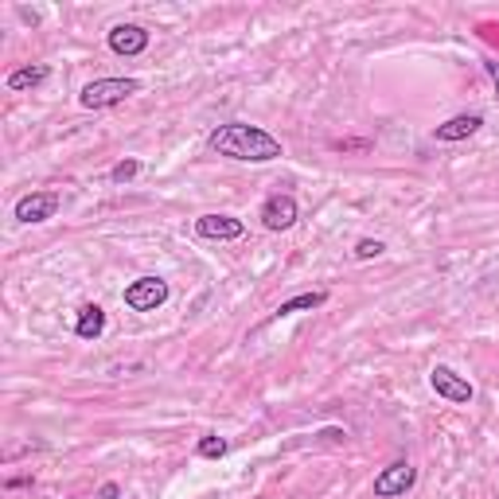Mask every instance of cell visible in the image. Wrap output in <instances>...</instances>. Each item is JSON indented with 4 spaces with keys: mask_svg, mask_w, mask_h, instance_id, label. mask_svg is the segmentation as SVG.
<instances>
[{
    "mask_svg": "<svg viewBox=\"0 0 499 499\" xmlns=\"http://www.w3.org/2000/svg\"><path fill=\"white\" fill-rule=\"evenodd\" d=\"M480 125H484L480 113H457V118H449L445 125H437L433 137L445 141V144H452V141H468L472 133H480Z\"/></svg>",
    "mask_w": 499,
    "mask_h": 499,
    "instance_id": "cell-10",
    "label": "cell"
},
{
    "mask_svg": "<svg viewBox=\"0 0 499 499\" xmlns=\"http://www.w3.org/2000/svg\"><path fill=\"white\" fill-rule=\"evenodd\" d=\"M417 484V468L406 460H394L390 468H382L374 476V499H394V495H406L410 487Z\"/></svg>",
    "mask_w": 499,
    "mask_h": 499,
    "instance_id": "cell-5",
    "label": "cell"
},
{
    "mask_svg": "<svg viewBox=\"0 0 499 499\" xmlns=\"http://www.w3.org/2000/svg\"><path fill=\"white\" fill-rule=\"evenodd\" d=\"M297 219H301V207H297V199H293V196H285V191H277V196H269L262 203V226H266V231H274V234L293 231Z\"/></svg>",
    "mask_w": 499,
    "mask_h": 499,
    "instance_id": "cell-6",
    "label": "cell"
},
{
    "mask_svg": "<svg viewBox=\"0 0 499 499\" xmlns=\"http://www.w3.org/2000/svg\"><path fill=\"white\" fill-rule=\"evenodd\" d=\"M226 449H231V445H226L223 437H214V433H207V437H203L199 445H196V452H199L203 460H219V457H226Z\"/></svg>",
    "mask_w": 499,
    "mask_h": 499,
    "instance_id": "cell-14",
    "label": "cell"
},
{
    "mask_svg": "<svg viewBox=\"0 0 499 499\" xmlns=\"http://www.w3.org/2000/svg\"><path fill=\"white\" fill-rule=\"evenodd\" d=\"M48 74H51V66H20V71L8 74V90H31V86H39V83H48Z\"/></svg>",
    "mask_w": 499,
    "mask_h": 499,
    "instance_id": "cell-13",
    "label": "cell"
},
{
    "mask_svg": "<svg viewBox=\"0 0 499 499\" xmlns=\"http://www.w3.org/2000/svg\"><path fill=\"white\" fill-rule=\"evenodd\" d=\"M55 211H59V191H31V196L16 203L20 223H48L55 219Z\"/></svg>",
    "mask_w": 499,
    "mask_h": 499,
    "instance_id": "cell-8",
    "label": "cell"
},
{
    "mask_svg": "<svg viewBox=\"0 0 499 499\" xmlns=\"http://www.w3.org/2000/svg\"><path fill=\"white\" fill-rule=\"evenodd\" d=\"M484 71H487V78L495 83V98H499V63H495V59H487V63H484Z\"/></svg>",
    "mask_w": 499,
    "mask_h": 499,
    "instance_id": "cell-18",
    "label": "cell"
},
{
    "mask_svg": "<svg viewBox=\"0 0 499 499\" xmlns=\"http://www.w3.org/2000/svg\"><path fill=\"white\" fill-rule=\"evenodd\" d=\"M121 301H125V309H133V312H156L168 301V281L164 277H137L121 293Z\"/></svg>",
    "mask_w": 499,
    "mask_h": 499,
    "instance_id": "cell-3",
    "label": "cell"
},
{
    "mask_svg": "<svg viewBox=\"0 0 499 499\" xmlns=\"http://www.w3.org/2000/svg\"><path fill=\"white\" fill-rule=\"evenodd\" d=\"M196 234L211 238V242H234V238L246 234V226H242V219H234V214H199Z\"/></svg>",
    "mask_w": 499,
    "mask_h": 499,
    "instance_id": "cell-7",
    "label": "cell"
},
{
    "mask_svg": "<svg viewBox=\"0 0 499 499\" xmlns=\"http://www.w3.org/2000/svg\"><path fill=\"white\" fill-rule=\"evenodd\" d=\"M382 250H387V246H382L379 238H359V242H355V258H359V262H371V258H379Z\"/></svg>",
    "mask_w": 499,
    "mask_h": 499,
    "instance_id": "cell-15",
    "label": "cell"
},
{
    "mask_svg": "<svg viewBox=\"0 0 499 499\" xmlns=\"http://www.w3.org/2000/svg\"><path fill=\"white\" fill-rule=\"evenodd\" d=\"M137 172H141V161H121V164H113L109 179H113V184H129Z\"/></svg>",
    "mask_w": 499,
    "mask_h": 499,
    "instance_id": "cell-16",
    "label": "cell"
},
{
    "mask_svg": "<svg viewBox=\"0 0 499 499\" xmlns=\"http://www.w3.org/2000/svg\"><path fill=\"white\" fill-rule=\"evenodd\" d=\"M328 304V293L324 289H312V293H297V297L281 301L277 304V320H285V316H297V312H312V309H324Z\"/></svg>",
    "mask_w": 499,
    "mask_h": 499,
    "instance_id": "cell-11",
    "label": "cell"
},
{
    "mask_svg": "<svg viewBox=\"0 0 499 499\" xmlns=\"http://www.w3.org/2000/svg\"><path fill=\"white\" fill-rule=\"evenodd\" d=\"M141 94V83L137 78H94L90 86H83V109H109V106H121L125 98Z\"/></svg>",
    "mask_w": 499,
    "mask_h": 499,
    "instance_id": "cell-2",
    "label": "cell"
},
{
    "mask_svg": "<svg viewBox=\"0 0 499 499\" xmlns=\"http://www.w3.org/2000/svg\"><path fill=\"white\" fill-rule=\"evenodd\" d=\"M101 332H106V312H101L98 304H83V309H78V320H74V336L98 339Z\"/></svg>",
    "mask_w": 499,
    "mask_h": 499,
    "instance_id": "cell-12",
    "label": "cell"
},
{
    "mask_svg": "<svg viewBox=\"0 0 499 499\" xmlns=\"http://www.w3.org/2000/svg\"><path fill=\"white\" fill-rule=\"evenodd\" d=\"M149 48V31L141 24H113L109 28V51L113 55H125V59H133V55H141Z\"/></svg>",
    "mask_w": 499,
    "mask_h": 499,
    "instance_id": "cell-9",
    "label": "cell"
},
{
    "mask_svg": "<svg viewBox=\"0 0 499 499\" xmlns=\"http://www.w3.org/2000/svg\"><path fill=\"white\" fill-rule=\"evenodd\" d=\"M207 149L219 156H231V161H250V164H269L285 153L274 133L258 129V125H246V121H226L219 129H211Z\"/></svg>",
    "mask_w": 499,
    "mask_h": 499,
    "instance_id": "cell-1",
    "label": "cell"
},
{
    "mask_svg": "<svg viewBox=\"0 0 499 499\" xmlns=\"http://www.w3.org/2000/svg\"><path fill=\"white\" fill-rule=\"evenodd\" d=\"M429 387L437 390V398H445V402H457V406H468V402L476 398L472 382L464 379V374H457L452 367H445V363H437V367L429 371Z\"/></svg>",
    "mask_w": 499,
    "mask_h": 499,
    "instance_id": "cell-4",
    "label": "cell"
},
{
    "mask_svg": "<svg viewBox=\"0 0 499 499\" xmlns=\"http://www.w3.org/2000/svg\"><path fill=\"white\" fill-rule=\"evenodd\" d=\"M118 495H121V487H118V484H113V480H109V484H101V487H98V499H118Z\"/></svg>",
    "mask_w": 499,
    "mask_h": 499,
    "instance_id": "cell-17",
    "label": "cell"
}]
</instances>
